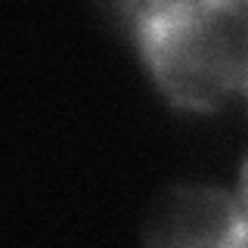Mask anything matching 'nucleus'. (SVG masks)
<instances>
[{"mask_svg": "<svg viewBox=\"0 0 248 248\" xmlns=\"http://www.w3.org/2000/svg\"><path fill=\"white\" fill-rule=\"evenodd\" d=\"M146 72L170 106L248 96V0H124Z\"/></svg>", "mask_w": 248, "mask_h": 248, "instance_id": "obj_1", "label": "nucleus"}, {"mask_svg": "<svg viewBox=\"0 0 248 248\" xmlns=\"http://www.w3.org/2000/svg\"><path fill=\"white\" fill-rule=\"evenodd\" d=\"M143 236L152 245H242L248 208L220 189L177 186L149 208Z\"/></svg>", "mask_w": 248, "mask_h": 248, "instance_id": "obj_2", "label": "nucleus"}, {"mask_svg": "<svg viewBox=\"0 0 248 248\" xmlns=\"http://www.w3.org/2000/svg\"><path fill=\"white\" fill-rule=\"evenodd\" d=\"M242 205L248 208V158H245V165H242Z\"/></svg>", "mask_w": 248, "mask_h": 248, "instance_id": "obj_3", "label": "nucleus"}]
</instances>
